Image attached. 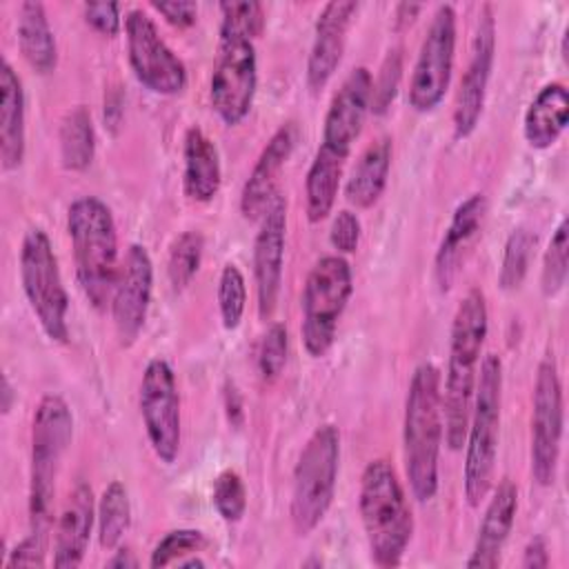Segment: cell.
<instances>
[{
	"label": "cell",
	"instance_id": "obj_1",
	"mask_svg": "<svg viewBox=\"0 0 569 569\" xmlns=\"http://www.w3.org/2000/svg\"><path fill=\"white\" fill-rule=\"evenodd\" d=\"M487 331V300L485 293L473 287L458 302L449 333V358L442 391V433L451 451H458L465 445Z\"/></svg>",
	"mask_w": 569,
	"mask_h": 569
},
{
	"label": "cell",
	"instance_id": "obj_2",
	"mask_svg": "<svg viewBox=\"0 0 569 569\" xmlns=\"http://www.w3.org/2000/svg\"><path fill=\"white\" fill-rule=\"evenodd\" d=\"M442 445V389L440 371L431 362L413 369L402 418V451L409 489L418 502H429L438 491V458Z\"/></svg>",
	"mask_w": 569,
	"mask_h": 569
},
{
	"label": "cell",
	"instance_id": "obj_3",
	"mask_svg": "<svg viewBox=\"0 0 569 569\" xmlns=\"http://www.w3.org/2000/svg\"><path fill=\"white\" fill-rule=\"evenodd\" d=\"M67 233L73 249L78 284L98 311L111 302L118 278V231L107 202L96 196H80L67 209Z\"/></svg>",
	"mask_w": 569,
	"mask_h": 569
},
{
	"label": "cell",
	"instance_id": "obj_4",
	"mask_svg": "<svg viewBox=\"0 0 569 569\" xmlns=\"http://www.w3.org/2000/svg\"><path fill=\"white\" fill-rule=\"evenodd\" d=\"M358 511L373 565L398 567L413 536V516L398 473L385 458L362 469Z\"/></svg>",
	"mask_w": 569,
	"mask_h": 569
},
{
	"label": "cell",
	"instance_id": "obj_5",
	"mask_svg": "<svg viewBox=\"0 0 569 569\" xmlns=\"http://www.w3.org/2000/svg\"><path fill=\"white\" fill-rule=\"evenodd\" d=\"M73 438V413L58 393L40 398L31 418L29 458V522L31 531L47 533L51 527L56 480L62 458Z\"/></svg>",
	"mask_w": 569,
	"mask_h": 569
},
{
	"label": "cell",
	"instance_id": "obj_6",
	"mask_svg": "<svg viewBox=\"0 0 569 569\" xmlns=\"http://www.w3.org/2000/svg\"><path fill=\"white\" fill-rule=\"evenodd\" d=\"M502 405V362L496 353H487L473 391L469 425L465 433L462 491L469 507H478L491 489Z\"/></svg>",
	"mask_w": 569,
	"mask_h": 569
},
{
	"label": "cell",
	"instance_id": "obj_7",
	"mask_svg": "<svg viewBox=\"0 0 569 569\" xmlns=\"http://www.w3.org/2000/svg\"><path fill=\"white\" fill-rule=\"evenodd\" d=\"M340 469V431L320 425L302 447L296 469L289 516L298 536H309L327 516Z\"/></svg>",
	"mask_w": 569,
	"mask_h": 569
},
{
	"label": "cell",
	"instance_id": "obj_8",
	"mask_svg": "<svg viewBox=\"0 0 569 569\" xmlns=\"http://www.w3.org/2000/svg\"><path fill=\"white\" fill-rule=\"evenodd\" d=\"M258 56L253 38L229 20H220L218 49L209 80V100L216 116L227 124H240L256 98Z\"/></svg>",
	"mask_w": 569,
	"mask_h": 569
},
{
	"label": "cell",
	"instance_id": "obj_9",
	"mask_svg": "<svg viewBox=\"0 0 569 569\" xmlns=\"http://www.w3.org/2000/svg\"><path fill=\"white\" fill-rule=\"evenodd\" d=\"M20 282L24 298L51 342H69V293L53 244L44 229L31 227L20 244Z\"/></svg>",
	"mask_w": 569,
	"mask_h": 569
},
{
	"label": "cell",
	"instance_id": "obj_10",
	"mask_svg": "<svg viewBox=\"0 0 569 569\" xmlns=\"http://www.w3.org/2000/svg\"><path fill=\"white\" fill-rule=\"evenodd\" d=\"M353 293V276L340 253L322 256L307 273L302 287L300 336L311 358H322L333 340L340 316Z\"/></svg>",
	"mask_w": 569,
	"mask_h": 569
},
{
	"label": "cell",
	"instance_id": "obj_11",
	"mask_svg": "<svg viewBox=\"0 0 569 569\" xmlns=\"http://www.w3.org/2000/svg\"><path fill=\"white\" fill-rule=\"evenodd\" d=\"M562 385L558 367L551 353H547L536 371L531 396V476L540 487H549L556 480L560 440H562Z\"/></svg>",
	"mask_w": 569,
	"mask_h": 569
},
{
	"label": "cell",
	"instance_id": "obj_12",
	"mask_svg": "<svg viewBox=\"0 0 569 569\" xmlns=\"http://www.w3.org/2000/svg\"><path fill=\"white\" fill-rule=\"evenodd\" d=\"M456 56V9L451 4H438L422 38L411 82L409 107L418 113L433 111L451 82Z\"/></svg>",
	"mask_w": 569,
	"mask_h": 569
},
{
	"label": "cell",
	"instance_id": "obj_13",
	"mask_svg": "<svg viewBox=\"0 0 569 569\" xmlns=\"http://www.w3.org/2000/svg\"><path fill=\"white\" fill-rule=\"evenodd\" d=\"M127 60L136 80L158 96H178L187 87V67L160 38L156 22L142 9L124 16Z\"/></svg>",
	"mask_w": 569,
	"mask_h": 569
},
{
	"label": "cell",
	"instance_id": "obj_14",
	"mask_svg": "<svg viewBox=\"0 0 569 569\" xmlns=\"http://www.w3.org/2000/svg\"><path fill=\"white\" fill-rule=\"evenodd\" d=\"M140 416L147 440L156 458L164 465L176 462L180 453V396L176 373L164 358L147 362L138 393Z\"/></svg>",
	"mask_w": 569,
	"mask_h": 569
},
{
	"label": "cell",
	"instance_id": "obj_15",
	"mask_svg": "<svg viewBox=\"0 0 569 569\" xmlns=\"http://www.w3.org/2000/svg\"><path fill=\"white\" fill-rule=\"evenodd\" d=\"M371 82L373 78L367 67H356L349 71L325 113L322 140L316 156L345 167V160L349 158V151L358 140L371 109Z\"/></svg>",
	"mask_w": 569,
	"mask_h": 569
},
{
	"label": "cell",
	"instance_id": "obj_16",
	"mask_svg": "<svg viewBox=\"0 0 569 569\" xmlns=\"http://www.w3.org/2000/svg\"><path fill=\"white\" fill-rule=\"evenodd\" d=\"M496 58V20L491 4H482L471 40V56L460 78L453 104V136L467 138L480 122Z\"/></svg>",
	"mask_w": 569,
	"mask_h": 569
},
{
	"label": "cell",
	"instance_id": "obj_17",
	"mask_svg": "<svg viewBox=\"0 0 569 569\" xmlns=\"http://www.w3.org/2000/svg\"><path fill=\"white\" fill-rule=\"evenodd\" d=\"M153 291V262L142 244H129L116 278L111 293V320L116 327L118 342L131 347L147 320Z\"/></svg>",
	"mask_w": 569,
	"mask_h": 569
},
{
	"label": "cell",
	"instance_id": "obj_18",
	"mask_svg": "<svg viewBox=\"0 0 569 569\" xmlns=\"http://www.w3.org/2000/svg\"><path fill=\"white\" fill-rule=\"evenodd\" d=\"M287 240V200L278 193L260 218V229L253 240V282L258 316L269 320L278 307L282 264Z\"/></svg>",
	"mask_w": 569,
	"mask_h": 569
},
{
	"label": "cell",
	"instance_id": "obj_19",
	"mask_svg": "<svg viewBox=\"0 0 569 569\" xmlns=\"http://www.w3.org/2000/svg\"><path fill=\"white\" fill-rule=\"evenodd\" d=\"M300 138L296 120L282 122L262 147L244 187L240 193V211L247 220H260L271 200L280 193L278 178L287 160L291 158Z\"/></svg>",
	"mask_w": 569,
	"mask_h": 569
},
{
	"label": "cell",
	"instance_id": "obj_20",
	"mask_svg": "<svg viewBox=\"0 0 569 569\" xmlns=\"http://www.w3.org/2000/svg\"><path fill=\"white\" fill-rule=\"evenodd\" d=\"M356 13L358 2L353 0H331L320 9L313 29L311 51L307 58V84L311 91L325 89L336 73Z\"/></svg>",
	"mask_w": 569,
	"mask_h": 569
},
{
	"label": "cell",
	"instance_id": "obj_21",
	"mask_svg": "<svg viewBox=\"0 0 569 569\" xmlns=\"http://www.w3.org/2000/svg\"><path fill=\"white\" fill-rule=\"evenodd\" d=\"M485 218H487L485 193H471L453 209L433 260L436 282L442 291H449L451 284L456 282L467 256L471 253V247L480 238Z\"/></svg>",
	"mask_w": 569,
	"mask_h": 569
},
{
	"label": "cell",
	"instance_id": "obj_22",
	"mask_svg": "<svg viewBox=\"0 0 569 569\" xmlns=\"http://www.w3.org/2000/svg\"><path fill=\"white\" fill-rule=\"evenodd\" d=\"M96 518L93 491L87 482H78L58 516L53 531V567H80L87 553L91 527Z\"/></svg>",
	"mask_w": 569,
	"mask_h": 569
},
{
	"label": "cell",
	"instance_id": "obj_23",
	"mask_svg": "<svg viewBox=\"0 0 569 569\" xmlns=\"http://www.w3.org/2000/svg\"><path fill=\"white\" fill-rule=\"evenodd\" d=\"M516 511H518V489L509 478H505V480H500V485L496 487L493 496L487 502L471 556L465 562L469 569L498 567L502 547H505V542L511 533L513 520H516Z\"/></svg>",
	"mask_w": 569,
	"mask_h": 569
},
{
	"label": "cell",
	"instance_id": "obj_24",
	"mask_svg": "<svg viewBox=\"0 0 569 569\" xmlns=\"http://www.w3.org/2000/svg\"><path fill=\"white\" fill-rule=\"evenodd\" d=\"M24 89L11 62L2 58L0 64V164L13 171L22 164L27 151L24 127Z\"/></svg>",
	"mask_w": 569,
	"mask_h": 569
},
{
	"label": "cell",
	"instance_id": "obj_25",
	"mask_svg": "<svg viewBox=\"0 0 569 569\" xmlns=\"http://www.w3.org/2000/svg\"><path fill=\"white\" fill-rule=\"evenodd\" d=\"M182 158L184 196L193 202L213 200L222 182V164L216 142L200 127H189L182 142Z\"/></svg>",
	"mask_w": 569,
	"mask_h": 569
},
{
	"label": "cell",
	"instance_id": "obj_26",
	"mask_svg": "<svg viewBox=\"0 0 569 569\" xmlns=\"http://www.w3.org/2000/svg\"><path fill=\"white\" fill-rule=\"evenodd\" d=\"M569 120V93L562 82H547L529 102L522 120V133L529 147L549 149L558 142Z\"/></svg>",
	"mask_w": 569,
	"mask_h": 569
},
{
	"label": "cell",
	"instance_id": "obj_27",
	"mask_svg": "<svg viewBox=\"0 0 569 569\" xmlns=\"http://www.w3.org/2000/svg\"><path fill=\"white\" fill-rule=\"evenodd\" d=\"M391 140L387 136L378 138L362 151L345 184V198L349 204L356 209H369L380 200L391 169Z\"/></svg>",
	"mask_w": 569,
	"mask_h": 569
},
{
	"label": "cell",
	"instance_id": "obj_28",
	"mask_svg": "<svg viewBox=\"0 0 569 569\" xmlns=\"http://www.w3.org/2000/svg\"><path fill=\"white\" fill-rule=\"evenodd\" d=\"M18 47L29 67L38 73H51L58 64L56 36L44 4L27 0L18 7Z\"/></svg>",
	"mask_w": 569,
	"mask_h": 569
},
{
	"label": "cell",
	"instance_id": "obj_29",
	"mask_svg": "<svg viewBox=\"0 0 569 569\" xmlns=\"http://www.w3.org/2000/svg\"><path fill=\"white\" fill-rule=\"evenodd\" d=\"M96 156V131L87 107H73L60 124V158L64 169L84 171Z\"/></svg>",
	"mask_w": 569,
	"mask_h": 569
},
{
	"label": "cell",
	"instance_id": "obj_30",
	"mask_svg": "<svg viewBox=\"0 0 569 569\" xmlns=\"http://www.w3.org/2000/svg\"><path fill=\"white\" fill-rule=\"evenodd\" d=\"M340 178H342V164L313 156L305 178V200H307L309 222H320L331 213L338 196Z\"/></svg>",
	"mask_w": 569,
	"mask_h": 569
},
{
	"label": "cell",
	"instance_id": "obj_31",
	"mask_svg": "<svg viewBox=\"0 0 569 569\" xmlns=\"http://www.w3.org/2000/svg\"><path fill=\"white\" fill-rule=\"evenodd\" d=\"M131 525L129 491L120 480H111L98 502V542L102 549H118Z\"/></svg>",
	"mask_w": 569,
	"mask_h": 569
},
{
	"label": "cell",
	"instance_id": "obj_32",
	"mask_svg": "<svg viewBox=\"0 0 569 569\" xmlns=\"http://www.w3.org/2000/svg\"><path fill=\"white\" fill-rule=\"evenodd\" d=\"M204 253V236L200 231H182L171 249H169V260H167V276L173 287V291H182L189 287L193 276L200 269Z\"/></svg>",
	"mask_w": 569,
	"mask_h": 569
},
{
	"label": "cell",
	"instance_id": "obj_33",
	"mask_svg": "<svg viewBox=\"0 0 569 569\" xmlns=\"http://www.w3.org/2000/svg\"><path fill=\"white\" fill-rule=\"evenodd\" d=\"M536 247V236L527 227H518L509 233L502 251V262H500V273H498V284L505 291H513L522 284L527 271H529V260L531 251Z\"/></svg>",
	"mask_w": 569,
	"mask_h": 569
},
{
	"label": "cell",
	"instance_id": "obj_34",
	"mask_svg": "<svg viewBox=\"0 0 569 569\" xmlns=\"http://www.w3.org/2000/svg\"><path fill=\"white\" fill-rule=\"evenodd\" d=\"M569 264V229H567V220L562 218L560 224L556 227L545 258H542V276H540V287L545 296H556L565 282H567V267Z\"/></svg>",
	"mask_w": 569,
	"mask_h": 569
},
{
	"label": "cell",
	"instance_id": "obj_35",
	"mask_svg": "<svg viewBox=\"0 0 569 569\" xmlns=\"http://www.w3.org/2000/svg\"><path fill=\"white\" fill-rule=\"evenodd\" d=\"M244 307H247L244 276L233 262H227L218 280V309H220L222 327L233 331L244 316Z\"/></svg>",
	"mask_w": 569,
	"mask_h": 569
},
{
	"label": "cell",
	"instance_id": "obj_36",
	"mask_svg": "<svg viewBox=\"0 0 569 569\" xmlns=\"http://www.w3.org/2000/svg\"><path fill=\"white\" fill-rule=\"evenodd\" d=\"M211 502L224 522H238L247 511V489L242 478L233 469H224L216 476L211 489Z\"/></svg>",
	"mask_w": 569,
	"mask_h": 569
},
{
	"label": "cell",
	"instance_id": "obj_37",
	"mask_svg": "<svg viewBox=\"0 0 569 569\" xmlns=\"http://www.w3.org/2000/svg\"><path fill=\"white\" fill-rule=\"evenodd\" d=\"M202 545H204L202 531H198V529H173V531L164 533L158 540V545L153 547L151 558H149V567L158 569V567L178 565L189 553L200 551Z\"/></svg>",
	"mask_w": 569,
	"mask_h": 569
},
{
	"label": "cell",
	"instance_id": "obj_38",
	"mask_svg": "<svg viewBox=\"0 0 569 569\" xmlns=\"http://www.w3.org/2000/svg\"><path fill=\"white\" fill-rule=\"evenodd\" d=\"M287 351H289L287 327L282 322H273L264 331L258 349V371L264 382H273L282 373L287 365Z\"/></svg>",
	"mask_w": 569,
	"mask_h": 569
},
{
	"label": "cell",
	"instance_id": "obj_39",
	"mask_svg": "<svg viewBox=\"0 0 569 569\" xmlns=\"http://www.w3.org/2000/svg\"><path fill=\"white\" fill-rule=\"evenodd\" d=\"M400 76H402V56H400L398 49H393L382 60L378 78L371 82V111L373 113L380 116L389 109V104L396 98Z\"/></svg>",
	"mask_w": 569,
	"mask_h": 569
},
{
	"label": "cell",
	"instance_id": "obj_40",
	"mask_svg": "<svg viewBox=\"0 0 569 569\" xmlns=\"http://www.w3.org/2000/svg\"><path fill=\"white\" fill-rule=\"evenodd\" d=\"M220 18L233 22L242 29L249 38H258L264 29V9L260 2L244 0V2H220Z\"/></svg>",
	"mask_w": 569,
	"mask_h": 569
},
{
	"label": "cell",
	"instance_id": "obj_41",
	"mask_svg": "<svg viewBox=\"0 0 569 569\" xmlns=\"http://www.w3.org/2000/svg\"><path fill=\"white\" fill-rule=\"evenodd\" d=\"M360 231L362 227L358 216L349 209H340L331 220L329 242L338 253H353L360 244Z\"/></svg>",
	"mask_w": 569,
	"mask_h": 569
},
{
	"label": "cell",
	"instance_id": "obj_42",
	"mask_svg": "<svg viewBox=\"0 0 569 569\" xmlns=\"http://www.w3.org/2000/svg\"><path fill=\"white\" fill-rule=\"evenodd\" d=\"M82 13H84V22L93 31H98L107 38H116L120 33L122 20H120L118 2H84Z\"/></svg>",
	"mask_w": 569,
	"mask_h": 569
},
{
	"label": "cell",
	"instance_id": "obj_43",
	"mask_svg": "<svg viewBox=\"0 0 569 569\" xmlns=\"http://www.w3.org/2000/svg\"><path fill=\"white\" fill-rule=\"evenodd\" d=\"M44 540H47V533L31 531L9 551L4 567H44V553H47Z\"/></svg>",
	"mask_w": 569,
	"mask_h": 569
},
{
	"label": "cell",
	"instance_id": "obj_44",
	"mask_svg": "<svg viewBox=\"0 0 569 569\" xmlns=\"http://www.w3.org/2000/svg\"><path fill=\"white\" fill-rule=\"evenodd\" d=\"M151 7L173 27L187 29L196 24L198 4L196 2H151Z\"/></svg>",
	"mask_w": 569,
	"mask_h": 569
},
{
	"label": "cell",
	"instance_id": "obj_45",
	"mask_svg": "<svg viewBox=\"0 0 569 569\" xmlns=\"http://www.w3.org/2000/svg\"><path fill=\"white\" fill-rule=\"evenodd\" d=\"M520 565L525 569H545V567H549V549H547V542H545L542 536H533L527 542Z\"/></svg>",
	"mask_w": 569,
	"mask_h": 569
},
{
	"label": "cell",
	"instance_id": "obj_46",
	"mask_svg": "<svg viewBox=\"0 0 569 569\" xmlns=\"http://www.w3.org/2000/svg\"><path fill=\"white\" fill-rule=\"evenodd\" d=\"M224 409H227L229 425L240 429V425L244 420V411H242V398H240L236 385H227V389H224Z\"/></svg>",
	"mask_w": 569,
	"mask_h": 569
},
{
	"label": "cell",
	"instance_id": "obj_47",
	"mask_svg": "<svg viewBox=\"0 0 569 569\" xmlns=\"http://www.w3.org/2000/svg\"><path fill=\"white\" fill-rule=\"evenodd\" d=\"M420 9H422V4H411V2L398 4L396 7V29L409 27L416 20V16L420 13Z\"/></svg>",
	"mask_w": 569,
	"mask_h": 569
},
{
	"label": "cell",
	"instance_id": "obj_48",
	"mask_svg": "<svg viewBox=\"0 0 569 569\" xmlns=\"http://www.w3.org/2000/svg\"><path fill=\"white\" fill-rule=\"evenodd\" d=\"M107 567H118V569H127V567H138V558L133 556L131 549L127 547H118V551H113V558L107 560Z\"/></svg>",
	"mask_w": 569,
	"mask_h": 569
},
{
	"label": "cell",
	"instance_id": "obj_49",
	"mask_svg": "<svg viewBox=\"0 0 569 569\" xmlns=\"http://www.w3.org/2000/svg\"><path fill=\"white\" fill-rule=\"evenodd\" d=\"M11 400H13V389L9 385V378L2 376V413L4 416L11 411Z\"/></svg>",
	"mask_w": 569,
	"mask_h": 569
},
{
	"label": "cell",
	"instance_id": "obj_50",
	"mask_svg": "<svg viewBox=\"0 0 569 569\" xmlns=\"http://www.w3.org/2000/svg\"><path fill=\"white\" fill-rule=\"evenodd\" d=\"M178 567H184V569H187V567H204V560H200V558H189V560L182 558V560L178 562Z\"/></svg>",
	"mask_w": 569,
	"mask_h": 569
}]
</instances>
